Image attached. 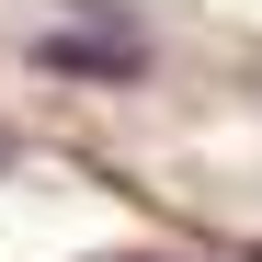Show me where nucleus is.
Segmentation results:
<instances>
[{
    "instance_id": "f257e3e1",
    "label": "nucleus",
    "mask_w": 262,
    "mask_h": 262,
    "mask_svg": "<svg viewBox=\"0 0 262 262\" xmlns=\"http://www.w3.org/2000/svg\"><path fill=\"white\" fill-rule=\"evenodd\" d=\"M46 69H103V80H137L148 46H125V34H46Z\"/></svg>"
}]
</instances>
